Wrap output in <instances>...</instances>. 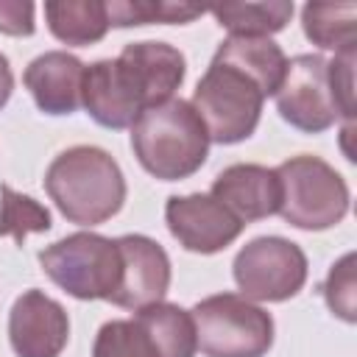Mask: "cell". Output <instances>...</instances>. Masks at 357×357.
I'll use <instances>...</instances> for the list:
<instances>
[{
    "mask_svg": "<svg viewBox=\"0 0 357 357\" xmlns=\"http://www.w3.org/2000/svg\"><path fill=\"white\" fill-rule=\"evenodd\" d=\"M45 190L56 209L78 226H98L114 218L126 204V178L109 151L75 145L61 151L47 173Z\"/></svg>",
    "mask_w": 357,
    "mask_h": 357,
    "instance_id": "obj_1",
    "label": "cell"
},
{
    "mask_svg": "<svg viewBox=\"0 0 357 357\" xmlns=\"http://www.w3.org/2000/svg\"><path fill=\"white\" fill-rule=\"evenodd\" d=\"M131 151L153 178L181 181L206 162L209 134L190 100L170 98L137 117L131 126Z\"/></svg>",
    "mask_w": 357,
    "mask_h": 357,
    "instance_id": "obj_2",
    "label": "cell"
},
{
    "mask_svg": "<svg viewBox=\"0 0 357 357\" xmlns=\"http://www.w3.org/2000/svg\"><path fill=\"white\" fill-rule=\"evenodd\" d=\"M192 315L178 304H151L134 318L106 321L92 343V357H195Z\"/></svg>",
    "mask_w": 357,
    "mask_h": 357,
    "instance_id": "obj_3",
    "label": "cell"
},
{
    "mask_svg": "<svg viewBox=\"0 0 357 357\" xmlns=\"http://www.w3.org/2000/svg\"><path fill=\"white\" fill-rule=\"evenodd\" d=\"M279 178V215L304 231H324L337 226L349 212V187L343 176L318 156L301 153L282 162Z\"/></svg>",
    "mask_w": 357,
    "mask_h": 357,
    "instance_id": "obj_4",
    "label": "cell"
},
{
    "mask_svg": "<svg viewBox=\"0 0 357 357\" xmlns=\"http://www.w3.org/2000/svg\"><path fill=\"white\" fill-rule=\"evenodd\" d=\"M262 103L265 92L251 75L215 59L209 61L190 100L209 134V142L218 145L248 139L259 126Z\"/></svg>",
    "mask_w": 357,
    "mask_h": 357,
    "instance_id": "obj_5",
    "label": "cell"
},
{
    "mask_svg": "<svg viewBox=\"0 0 357 357\" xmlns=\"http://www.w3.org/2000/svg\"><path fill=\"white\" fill-rule=\"evenodd\" d=\"M39 265L53 284L81 301H112L120 287V248L117 240L75 231L39 251Z\"/></svg>",
    "mask_w": 357,
    "mask_h": 357,
    "instance_id": "obj_6",
    "label": "cell"
},
{
    "mask_svg": "<svg viewBox=\"0 0 357 357\" xmlns=\"http://www.w3.org/2000/svg\"><path fill=\"white\" fill-rule=\"evenodd\" d=\"M195 343L206 357H265L273 346V318L237 293H218L192 310Z\"/></svg>",
    "mask_w": 357,
    "mask_h": 357,
    "instance_id": "obj_7",
    "label": "cell"
},
{
    "mask_svg": "<svg viewBox=\"0 0 357 357\" xmlns=\"http://www.w3.org/2000/svg\"><path fill=\"white\" fill-rule=\"evenodd\" d=\"M231 273L243 298L287 301L307 282V257L293 240L268 234L237 251Z\"/></svg>",
    "mask_w": 357,
    "mask_h": 357,
    "instance_id": "obj_8",
    "label": "cell"
},
{
    "mask_svg": "<svg viewBox=\"0 0 357 357\" xmlns=\"http://www.w3.org/2000/svg\"><path fill=\"white\" fill-rule=\"evenodd\" d=\"M273 98L282 120L304 134H321L340 120L329 89L326 59L318 53L290 59Z\"/></svg>",
    "mask_w": 357,
    "mask_h": 357,
    "instance_id": "obj_9",
    "label": "cell"
},
{
    "mask_svg": "<svg viewBox=\"0 0 357 357\" xmlns=\"http://www.w3.org/2000/svg\"><path fill=\"white\" fill-rule=\"evenodd\" d=\"M165 223L178 245L195 254H218L243 231V223L209 192L170 195L165 204Z\"/></svg>",
    "mask_w": 357,
    "mask_h": 357,
    "instance_id": "obj_10",
    "label": "cell"
},
{
    "mask_svg": "<svg viewBox=\"0 0 357 357\" xmlns=\"http://www.w3.org/2000/svg\"><path fill=\"white\" fill-rule=\"evenodd\" d=\"M114 61L142 112L170 100L187 75L181 50L153 39L126 45Z\"/></svg>",
    "mask_w": 357,
    "mask_h": 357,
    "instance_id": "obj_11",
    "label": "cell"
},
{
    "mask_svg": "<svg viewBox=\"0 0 357 357\" xmlns=\"http://www.w3.org/2000/svg\"><path fill=\"white\" fill-rule=\"evenodd\" d=\"M8 340L17 357H59L70 340V318L56 298L31 287L11 304Z\"/></svg>",
    "mask_w": 357,
    "mask_h": 357,
    "instance_id": "obj_12",
    "label": "cell"
},
{
    "mask_svg": "<svg viewBox=\"0 0 357 357\" xmlns=\"http://www.w3.org/2000/svg\"><path fill=\"white\" fill-rule=\"evenodd\" d=\"M117 248H120L123 271H120V287L112 296V304L134 312L142 307L159 304L170 287L167 251L145 234H123L117 237Z\"/></svg>",
    "mask_w": 357,
    "mask_h": 357,
    "instance_id": "obj_13",
    "label": "cell"
},
{
    "mask_svg": "<svg viewBox=\"0 0 357 357\" xmlns=\"http://www.w3.org/2000/svg\"><path fill=\"white\" fill-rule=\"evenodd\" d=\"M212 198H218L243 226L271 218L279 209V178L273 167L262 165H229L220 170L209 190Z\"/></svg>",
    "mask_w": 357,
    "mask_h": 357,
    "instance_id": "obj_14",
    "label": "cell"
},
{
    "mask_svg": "<svg viewBox=\"0 0 357 357\" xmlns=\"http://www.w3.org/2000/svg\"><path fill=\"white\" fill-rule=\"evenodd\" d=\"M86 64L64 50H50L36 56L25 73L22 84L33 95L39 112L45 114H73L81 106V86H84Z\"/></svg>",
    "mask_w": 357,
    "mask_h": 357,
    "instance_id": "obj_15",
    "label": "cell"
},
{
    "mask_svg": "<svg viewBox=\"0 0 357 357\" xmlns=\"http://www.w3.org/2000/svg\"><path fill=\"white\" fill-rule=\"evenodd\" d=\"M81 106L86 114L112 131L131 128L137 117L142 114L137 98L131 95L126 78L117 70L114 59H100L84 70V86H81Z\"/></svg>",
    "mask_w": 357,
    "mask_h": 357,
    "instance_id": "obj_16",
    "label": "cell"
},
{
    "mask_svg": "<svg viewBox=\"0 0 357 357\" xmlns=\"http://www.w3.org/2000/svg\"><path fill=\"white\" fill-rule=\"evenodd\" d=\"M212 59L231 64L243 70L245 75H251L262 86L265 98L279 89V81L287 67L284 50L273 39H265V36H229L218 45Z\"/></svg>",
    "mask_w": 357,
    "mask_h": 357,
    "instance_id": "obj_17",
    "label": "cell"
},
{
    "mask_svg": "<svg viewBox=\"0 0 357 357\" xmlns=\"http://www.w3.org/2000/svg\"><path fill=\"white\" fill-rule=\"evenodd\" d=\"M45 20L59 42L75 47L95 45L109 31L106 3L100 0H50L45 3Z\"/></svg>",
    "mask_w": 357,
    "mask_h": 357,
    "instance_id": "obj_18",
    "label": "cell"
},
{
    "mask_svg": "<svg viewBox=\"0 0 357 357\" xmlns=\"http://www.w3.org/2000/svg\"><path fill=\"white\" fill-rule=\"evenodd\" d=\"M304 36L321 50H354L357 47V3H307L301 8Z\"/></svg>",
    "mask_w": 357,
    "mask_h": 357,
    "instance_id": "obj_19",
    "label": "cell"
},
{
    "mask_svg": "<svg viewBox=\"0 0 357 357\" xmlns=\"http://www.w3.org/2000/svg\"><path fill=\"white\" fill-rule=\"evenodd\" d=\"M212 17L220 28L229 31V36H265L282 31L293 17V3L287 0H271V3H229L215 6Z\"/></svg>",
    "mask_w": 357,
    "mask_h": 357,
    "instance_id": "obj_20",
    "label": "cell"
},
{
    "mask_svg": "<svg viewBox=\"0 0 357 357\" xmlns=\"http://www.w3.org/2000/svg\"><path fill=\"white\" fill-rule=\"evenodd\" d=\"M106 14H109V25H117V28L151 25V22L184 25L201 17L204 8L190 3H167V0H117V3H106Z\"/></svg>",
    "mask_w": 357,
    "mask_h": 357,
    "instance_id": "obj_21",
    "label": "cell"
},
{
    "mask_svg": "<svg viewBox=\"0 0 357 357\" xmlns=\"http://www.w3.org/2000/svg\"><path fill=\"white\" fill-rule=\"evenodd\" d=\"M47 229L50 212L39 201L17 192L8 184H0V237H11L17 245H22L28 234Z\"/></svg>",
    "mask_w": 357,
    "mask_h": 357,
    "instance_id": "obj_22",
    "label": "cell"
},
{
    "mask_svg": "<svg viewBox=\"0 0 357 357\" xmlns=\"http://www.w3.org/2000/svg\"><path fill=\"white\" fill-rule=\"evenodd\" d=\"M321 293H324L332 315L343 318L346 324H354V318H357V312H354V254H343L329 268V276H326Z\"/></svg>",
    "mask_w": 357,
    "mask_h": 357,
    "instance_id": "obj_23",
    "label": "cell"
},
{
    "mask_svg": "<svg viewBox=\"0 0 357 357\" xmlns=\"http://www.w3.org/2000/svg\"><path fill=\"white\" fill-rule=\"evenodd\" d=\"M326 75H329V89L335 98L337 117L351 126L354 120V50L335 53L332 61H326Z\"/></svg>",
    "mask_w": 357,
    "mask_h": 357,
    "instance_id": "obj_24",
    "label": "cell"
},
{
    "mask_svg": "<svg viewBox=\"0 0 357 357\" xmlns=\"http://www.w3.org/2000/svg\"><path fill=\"white\" fill-rule=\"evenodd\" d=\"M33 3H20V0H0V33L8 36H31L36 22H33Z\"/></svg>",
    "mask_w": 357,
    "mask_h": 357,
    "instance_id": "obj_25",
    "label": "cell"
},
{
    "mask_svg": "<svg viewBox=\"0 0 357 357\" xmlns=\"http://www.w3.org/2000/svg\"><path fill=\"white\" fill-rule=\"evenodd\" d=\"M11 89H14V75H11L8 59L0 53V109L8 103V98H11Z\"/></svg>",
    "mask_w": 357,
    "mask_h": 357,
    "instance_id": "obj_26",
    "label": "cell"
}]
</instances>
